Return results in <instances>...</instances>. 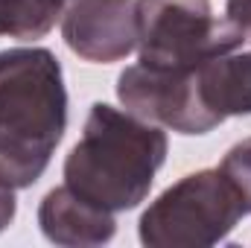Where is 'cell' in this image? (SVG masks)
I'll return each mask as SVG.
<instances>
[{
	"label": "cell",
	"instance_id": "obj_1",
	"mask_svg": "<svg viewBox=\"0 0 251 248\" xmlns=\"http://www.w3.org/2000/svg\"><path fill=\"white\" fill-rule=\"evenodd\" d=\"M67 128L62 64L47 47L0 50V184L32 187Z\"/></svg>",
	"mask_w": 251,
	"mask_h": 248
},
{
	"label": "cell",
	"instance_id": "obj_2",
	"mask_svg": "<svg viewBox=\"0 0 251 248\" xmlns=\"http://www.w3.org/2000/svg\"><path fill=\"white\" fill-rule=\"evenodd\" d=\"M164 128L108 102H94L79 143L64 161V184L111 213L134 210L167 161Z\"/></svg>",
	"mask_w": 251,
	"mask_h": 248
},
{
	"label": "cell",
	"instance_id": "obj_3",
	"mask_svg": "<svg viewBox=\"0 0 251 248\" xmlns=\"http://www.w3.org/2000/svg\"><path fill=\"white\" fill-rule=\"evenodd\" d=\"M249 216L240 193L216 170L190 173L167 187L140 216V243L149 248H207L228 240Z\"/></svg>",
	"mask_w": 251,
	"mask_h": 248
},
{
	"label": "cell",
	"instance_id": "obj_4",
	"mask_svg": "<svg viewBox=\"0 0 251 248\" xmlns=\"http://www.w3.org/2000/svg\"><path fill=\"white\" fill-rule=\"evenodd\" d=\"M246 35L216 18L210 0H137L140 64L161 70H196L216 56L240 50Z\"/></svg>",
	"mask_w": 251,
	"mask_h": 248
},
{
	"label": "cell",
	"instance_id": "obj_5",
	"mask_svg": "<svg viewBox=\"0 0 251 248\" xmlns=\"http://www.w3.org/2000/svg\"><path fill=\"white\" fill-rule=\"evenodd\" d=\"M117 99L126 111L178 134H207L219 125L199 102L193 70H161L137 62L120 73Z\"/></svg>",
	"mask_w": 251,
	"mask_h": 248
},
{
	"label": "cell",
	"instance_id": "obj_6",
	"mask_svg": "<svg viewBox=\"0 0 251 248\" xmlns=\"http://www.w3.org/2000/svg\"><path fill=\"white\" fill-rule=\"evenodd\" d=\"M62 35L85 62H120L137 47V0H73L62 18Z\"/></svg>",
	"mask_w": 251,
	"mask_h": 248
},
{
	"label": "cell",
	"instance_id": "obj_7",
	"mask_svg": "<svg viewBox=\"0 0 251 248\" xmlns=\"http://www.w3.org/2000/svg\"><path fill=\"white\" fill-rule=\"evenodd\" d=\"M38 225L41 234L56 246H105L117 231L111 210L91 204L67 184L50 190L41 198Z\"/></svg>",
	"mask_w": 251,
	"mask_h": 248
},
{
	"label": "cell",
	"instance_id": "obj_8",
	"mask_svg": "<svg viewBox=\"0 0 251 248\" xmlns=\"http://www.w3.org/2000/svg\"><path fill=\"white\" fill-rule=\"evenodd\" d=\"M201 108L225 123L228 117L251 114V53H225L193 70Z\"/></svg>",
	"mask_w": 251,
	"mask_h": 248
},
{
	"label": "cell",
	"instance_id": "obj_9",
	"mask_svg": "<svg viewBox=\"0 0 251 248\" xmlns=\"http://www.w3.org/2000/svg\"><path fill=\"white\" fill-rule=\"evenodd\" d=\"M73 0H0V38L38 41L64 18Z\"/></svg>",
	"mask_w": 251,
	"mask_h": 248
},
{
	"label": "cell",
	"instance_id": "obj_10",
	"mask_svg": "<svg viewBox=\"0 0 251 248\" xmlns=\"http://www.w3.org/2000/svg\"><path fill=\"white\" fill-rule=\"evenodd\" d=\"M219 173L234 184V190H237L240 198H243L246 213L251 216V137L234 143V146L225 152V158H222V164H219Z\"/></svg>",
	"mask_w": 251,
	"mask_h": 248
},
{
	"label": "cell",
	"instance_id": "obj_11",
	"mask_svg": "<svg viewBox=\"0 0 251 248\" xmlns=\"http://www.w3.org/2000/svg\"><path fill=\"white\" fill-rule=\"evenodd\" d=\"M225 18L246 35V41H251V0H228Z\"/></svg>",
	"mask_w": 251,
	"mask_h": 248
},
{
	"label": "cell",
	"instance_id": "obj_12",
	"mask_svg": "<svg viewBox=\"0 0 251 248\" xmlns=\"http://www.w3.org/2000/svg\"><path fill=\"white\" fill-rule=\"evenodd\" d=\"M15 213H18V198H15V190H12V187H6V184H0V234L12 225Z\"/></svg>",
	"mask_w": 251,
	"mask_h": 248
}]
</instances>
